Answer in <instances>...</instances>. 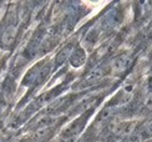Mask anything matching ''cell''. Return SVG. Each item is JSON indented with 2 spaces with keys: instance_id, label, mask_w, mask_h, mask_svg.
I'll list each match as a JSON object with an SVG mask.
<instances>
[{
  "instance_id": "1",
  "label": "cell",
  "mask_w": 152,
  "mask_h": 142,
  "mask_svg": "<svg viewBox=\"0 0 152 142\" xmlns=\"http://www.w3.org/2000/svg\"><path fill=\"white\" fill-rule=\"evenodd\" d=\"M50 67L48 65H45L44 62H39L36 66H34L29 72L26 74V76L24 77L23 83L25 86H34L40 83L49 74Z\"/></svg>"
},
{
  "instance_id": "6",
  "label": "cell",
  "mask_w": 152,
  "mask_h": 142,
  "mask_svg": "<svg viewBox=\"0 0 152 142\" xmlns=\"http://www.w3.org/2000/svg\"><path fill=\"white\" fill-rule=\"evenodd\" d=\"M135 128V122H121L117 124L113 128L116 135H127Z\"/></svg>"
},
{
  "instance_id": "4",
  "label": "cell",
  "mask_w": 152,
  "mask_h": 142,
  "mask_svg": "<svg viewBox=\"0 0 152 142\" xmlns=\"http://www.w3.org/2000/svg\"><path fill=\"white\" fill-rule=\"evenodd\" d=\"M85 121L86 119H84V116L77 120H75L72 124L66 127V130L62 132V138H65V140H71L72 137H75L76 135H79L80 131L82 130V127L85 126Z\"/></svg>"
},
{
  "instance_id": "8",
  "label": "cell",
  "mask_w": 152,
  "mask_h": 142,
  "mask_svg": "<svg viewBox=\"0 0 152 142\" xmlns=\"http://www.w3.org/2000/svg\"><path fill=\"white\" fill-rule=\"evenodd\" d=\"M6 112H8V104L4 99H0V120L6 115Z\"/></svg>"
},
{
  "instance_id": "5",
  "label": "cell",
  "mask_w": 152,
  "mask_h": 142,
  "mask_svg": "<svg viewBox=\"0 0 152 142\" xmlns=\"http://www.w3.org/2000/svg\"><path fill=\"white\" fill-rule=\"evenodd\" d=\"M86 60V53L82 48H76L70 55V62L74 67H80Z\"/></svg>"
},
{
  "instance_id": "9",
  "label": "cell",
  "mask_w": 152,
  "mask_h": 142,
  "mask_svg": "<svg viewBox=\"0 0 152 142\" xmlns=\"http://www.w3.org/2000/svg\"><path fill=\"white\" fill-rule=\"evenodd\" d=\"M142 133H145V136H146V137H151L152 136V121L145 126Z\"/></svg>"
},
{
  "instance_id": "10",
  "label": "cell",
  "mask_w": 152,
  "mask_h": 142,
  "mask_svg": "<svg viewBox=\"0 0 152 142\" xmlns=\"http://www.w3.org/2000/svg\"><path fill=\"white\" fill-rule=\"evenodd\" d=\"M143 106L146 107V108H152V92H150L147 96H146V99H145V102H143Z\"/></svg>"
},
{
  "instance_id": "2",
  "label": "cell",
  "mask_w": 152,
  "mask_h": 142,
  "mask_svg": "<svg viewBox=\"0 0 152 142\" xmlns=\"http://www.w3.org/2000/svg\"><path fill=\"white\" fill-rule=\"evenodd\" d=\"M134 64V57L130 54H121L116 56L111 64V71L113 75H121L126 72Z\"/></svg>"
},
{
  "instance_id": "7",
  "label": "cell",
  "mask_w": 152,
  "mask_h": 142,
  "mask_svg": "<svg viewBox=\"0 0 152 142\" xmlns=\"http://www.w3.org/2000/svg\"><path fill=\"white\" fill-rule=\"evenodd\" d=\"M71 53H72V46H71V45H70V46H67V48H65V49H62L60 53L58 54V56H56V59H55L56 65H60V64L64 62L67 57L71 55Z\"/></svg>"
},
{
  "instance_id": "3",
  "label": "cell",
  "mask_w": 152,
  "mask_h": 142,
  "mask_svg": "<svg viewBox=\"0 0 152 142\" xmlns=\"http://www.w3.org/2000/svg\"><path fill=\"white\" fill-rule=\"evenodd\" d=\"M15 36H16V24L11 21L9 24H6V26L0 33V45L3 48L11 46L14 44Z\"/></svg>"
}]
</instances>
